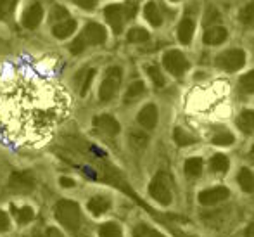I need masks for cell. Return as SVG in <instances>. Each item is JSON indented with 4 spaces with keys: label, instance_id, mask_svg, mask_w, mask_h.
<instances>
[{
    "label": "cell",
    "instance_id": "cell-1",
    "mask_svg": "<svg viewBox=\"0 0 254 237\" xmlns=\"http://www.w3.org/2000/svg\"><path fill=\"white\" fill-rule=\"evenodd\" d=\"M67 109L66 92L51 80L19 71L0 81V134L12 142L47 139Z\"/></svg>",
    "mask_w": 254,
    "mask_h": 237
},
{
    "label": "cell",
    "instance_id": "cell-2",
    "mask_svg": "<svg viewBox=\"0 0 254 237\" xmlns=\"http://www.w3.org/2000/svg\"><path fill=\"white\" fill-rule=\"evenodd\" d=\"M106 38H107V35H106L104 26H101V24H97V23H88L87 26H85V30L81 31L73 40V44L69 45V50L73 54H80L87 47H90V45L104 44Z\"/></svg>",
    "mask_w": 254,
    "mask_h": 237
},
{
    "label": "cell",
    "instance_id": "cell-3",
    "mask_svg": "<svg viewBox=\"0 0 254 237\" xmlns=\"http://www.w3.org/2000/svg\"><path fill=\"white\" fill-rule=\"evenodd\" d=\"M56 218L59 220L61 225L67 229L71 232H78L81 225V213H80V206H78L74 201H67L63 199L56 204Z\"/></svg>",
    "mask_w": 254,
    "mask_h": 237
},
{
    "label": "cell",
    "instance_id": "cell-4",
    "mask_svg": "<svg viewBox=\"0 0 254 237\" xmlns=\"http://www.w3.org/2000/svg\"><path fill=\"white\" fill-rule=\"evenodd\" d=\"M149 192H151V196L159 204L168 206V204L171 203V199H173V196H171V178H170V175L164 173V171H159V173L152 178L151 185H149Z\"/></svg>",
    "mask_w": 254,
    "mask_h": 237
},
{
    "label": "cell",
    "instance_id": "cell-5",
    "mask_svg": "<svg viewBox=\"0 0 254 237\" xmlns=\"http://www.w3.org/2000/svg\"><path fill=\"white\" fill-rule=\"evenodd\" d=\"M121 68L118 66H113L107 70L106 77H104L102 80V85H101V90H99V99L102 100V102H107V100H111L114 95H116L118 88H120L121 85Z\"/></svg>",
    "mask_w": 254,
    "mask_h": 237
},
{
    "label": "cell",
    "instance_id": "cell-6",
    "mask_svg": "<svg viewBox=\"0 0 254 237\" xmlns=\"http://www.w3.org/2000/svg\"><path fill=\"white\" fill-rule=\"evenodd\" d=\"M246 64V54L241 49L225 50L216 57V66L225 71H239Z\"/></svg>",
    "mask_w": 254,
    "mask_h": 237
},
{
    "label": "cell",
    "instance_id": "cell-7",
    "mask_svg": "<svg viewBox=\"0 0 254 237\" xmlns=\"http://www.w3.org/2000/svg\"><path fill=\"white\" fill-rule=\"evenodd\" d=\"M163 64L173 77H182L189 70V61L185 59V56L180 50H170L164 54Z\"/></svg>",
    "mask_w": 254,
    "mask_h": 237
},
{
    "label": "cell",
    "instance_id": "cell-8",
    "mask_svg": "<svg viewBox=\"0 0 254 237\" xmlns=\"http://www.w3.org/2000/svg\"><path fill=\"white\" fill-rule=\"evenodd\" d=\"M9 187L17 194H28L35 187V178L30 171H16L10 175Z\"/></svg>",
    "mask_w": 254,
    "mask_h": 237
},
{
    "label": "cell",
    "instance_id": "cell-9",
    "mask_svg": "<svg viewBox=\"0 0 254 237\" xmlns=\"http://www.w3.org/2000/svg\"><path fill=\"white\" fill-rule=\"evenodd\" d=\"M104 16H106L107 23H109V26L113 28V31L116 35H120L121 31H123V26H125V14H123V5H116V3H113V5H107L106 10H104Z\"/></svg>",
    "mask_w": 254,
    "mask_h": 237
},
{
    "label": "cell",
    "instance_id": "cell-10",
    "mask_svg": "<svg viewBox=\"0 0 254 237\" xmlns=\"http://www.w3.org/2000/svg\"><path fill=\"white\" fill-rule=\"evenodd\" d=\"M230 197V190L227 187H213V189H206L199 194V203L211 206V204L221 203V201L228 199Z\"/></svg>",
    "mask_w": 254,
    "mask_h": 237
},
{
    "label": "cell",
    "instance_id": "cell-11",
    "mask_svg": "<svg viewBox=\"0 0 254 237\" xmlns=\"http://www.w3.org/2000/svg\"><path fill=\"white\" fill-rule=\"evenodd\" d=\"M94 127L99 132H102L104 135H109V137H114V135L120 134V123L109 114H101V116L94 118Z\"/></svg>",
    "mask_w": 254,
    "mask_h": 237
},
{
    "label": "cell",
    "instance_id": "cell-12",
    "mask_svg": "<svg viewBox=\"0 0 254 237\" xmlns=\"http://www.w3.org/2000/svg\"><path fill=\"white\" fill-rule=\"evenodd\" d=\"M42 17H44V9H42L40 3L35 2L33 5H30L26 10H24V14H23V26L33 30V28H37L38 24H40Z\"/></svg>",
    "mask_w": 254,
    "mask_h": 237
},
{
    "label": "cell",
    "instance_id": "cell-13",
    "mask_svg": "<svg viewBox=\"0 0 254 237\" xmlns=\"http://www.w3.org/2000/svg\"><path fill=\"white\" fill-rule=\"evenodd\" d=\"M138 123L147 130H152L157 123V107L154 104H147L145 107H142V111L138 113Z\"/></svg>",
    "mask_w": 254,
    "mask_h": 237
},
{
    "label": "cell",
    "instance_id": "cell-14",
    "mask_svg": "<svg viewBox=\"0 0 254 237\" xmlns=\"http://www.w3.org/2000/svg\"><path fill=\"white\" fill-rule=\"evenodd\" d=\"M74 30H76V21L71 19V17H67V19L59 21L57 24H54L52 35L56 38H61V40H64V38L71 37V35L74 33Z\"/></svg>",
    "mask_w": 254,
    "mask_h": 237
},
{
    "label": "cell",
    "instance_id": "cell-15",
    "mask_svg": "<svg viewBox=\"0 0 254 237\" xmlns=\"http://www.w3.org/2000/svg\"><path fill=\"white\" fill-rule=\"evenodd\" d=\"M227 37H228V33L223 26H211V28H207L206 33H204V42H206L207 45H218V44H223V42L227 40Z\"/></svg>",
    "mask_w": 254,
    "mask_h": 237
},
{
    "label": "cell",
    "instance_id": "cell-16",
    "mask_svg": "<svg viewBox=\"0 0 254 237\" xmlns=\"http://www.w3.org/2000/svg\"><path fill=\"white\" fill-rule=\"evenodd\" d=\"M194 30H195V24L190 17H185L182 19L180 26H178V38L184 45H189L194 38Z\"/></svg>",
    "mask_w": 254,
    "mask_h": 237
},
{
    "label": "cell",
    "instance_id": "cell-17",
    "mask_svg": "<svg viewBox=\"0 0 254 237\" xmlns=\"http://www.w3.org/2000/svg\"><path fill=\"white\" fill-rule=\"evenodd\" d=\"M87 206H88V211H90L92 215H95V217H101V215H104L111 208V201L107 199V197H104V196H95V197H92V199L88 201Z\"/></svg>",
    "mask_w": 254,
    "mask_h": 237
},
{
    "label": "cell",
    "instance_id": "cell-18",
    "mask_svg": "<svg viewBox=\"0 0 254 237\" xmlns=\"http://www.w3.org/2000/svg\"><path fill=\"white\" fill-rule=\"evenodd\" d=\"M237 127L241 128L244 134H254V111L251 109L242 111L237 118Z\"/></svg>",
    "mask_w": 254,
    "mask_h": 237
},
{
    "label": "cell",
    "instance_id": "cell-19",
    "mask_svg": "<svg viewBox=\"0 0 254 237\" xmlns=\"http://www.w3.org/2000/svg\"><path fill=\"white\" fill-rule=\"evenodd\" d=\"M144 16L152 26H161V23H163V16H161V12H159V7L154 2H149L147 5H145Z\"/></svg>",
    "mask_w": 254,
    "mask_h": 237
},
{
    "label": "cell",
    "instance_id": "cell-20",
    "mask_svg": "<svg viewBox=\"0 0 254 237\" xmlns=\"http://www.w3.org/2000/svg\"><path fill=\"white\" fill-rule=\"evenodd\" d=\"M237 180L244 192H254V175L251 173V170L242 168L237 175Z\"/></svg>",
    "mask_w": 254,
    "mask_h": 237
},
{
    "label": "cell",
    "instance_id": "cell-21",
    "mask_svg": "<svg viewBox=\"0 0 254 237\" xmlns=\"http://www.w3.org/2000/svg\"><path fill=\"white\" fill-rule=\"evenodd\" d=\"M173 139H175V142L178 144V146H192V144H195V141L197 139L194 137V135H190L189 132H185L184 128H175L173 130Z\"/></svg>",
    "mask_w": 254,
    "mask_h": 237
},
{
    "label": "cell",
    "instance_id": "cell-22",
    "mask_svg": "<svg viewBox=\"0 0 254 237\" xmlns=\"http://www.w3.org/2000/svg\"><path fill=\"white\" fill-rule=\"evenodd\" d=\"M145 92V85H144V81H133V83L128 87V90H127V95H125V102H133L135 99H138L142 94Z\"/></svg>",
    "mask_w": 254,
    "mask_h": 237
},
{
    "label": "cell",
    "instance_id": "cell-23",
    "mask_svg": "<svg viewBox=\"0 0 254 237\" xmlns=\"http://www.w3.org/2000/svg\"><path fill=\"white\" fill-rule=\"evenodd\" d=\"M12 213L16 215L17 222H19L21 225L30 224V222L35 218V213H33V210H31L30 206H23V208H16V206H12Z\"/></svg>",
    "mask_w": 254,
    "mask_h": 237
},
{
    "label": "cell",
    "instance_id": "cell-24",
    "mask_svg": "<svg viewBox=\"0 0 254 237\" xmlns=\"http://www.w3.org/2000/svg\"><path fill=\"white\" fill-rule=\"evenodd\" d=\"M202 171V159L201 158H190V159L185 161V173L189 175V177L195 178L199 177Z\"/></svg>",
    "mask_w": 254,
    "mask_h": 237
},
{
    "label": "cell",
    "instance_id": "cell-25",
    "mask_svg": "<svg viewBox=\"0 0 254 237\" xmlns=\"http://www.w3.org/2000/svg\"><path fill=\"white\" fill-rule=\"evenodd\" d=\"M209 166H211V170L216 171V173H223V171H227L228 170L227 156H225V154H214L209 161Z\"/></svg>",
    "mask_w": 254,
    "mask_h": 237
},
{
    "label": "cell",
    "instance_id": "cell-26",
    "mask_svg": "<svg viewBox=\"0 0 254 237\" xmlns=\"http://www.w3.org/2000/svg\"><path fill=\"white\" fill-rule=\"evenodd\" d=\"M239 21H241L244 26H254V0H251V2L241 10Z\"/></svg>",
    "mask_w": 254,
    "mask_h": 237
},
{
    "label": "cell",
    "instance_id": "cell-27",
    "mask_svg": "<svg viewBox=\"0 0 254 237\" xmlns=\"http://www.w3.org/2000/svg\"><path fill=\"white\" fill-rule=\"evenodd\" d=\"M239 90L242 94H253L254 92V70L246 73L244 77H241V80H239Z\"/></svg>",
    "mask_w": 254,
    "mask_h": 237
},
{
    "label": "cell",
    "instance_id": "cell-28",
    "mask_svg": "<svg viewBox=\"0 0 254 237\" xmlns=\"http://www.w3.org/2000/svg\"><path fill=\"white\" fill-rule=\"evenodd\" d=\"M99 237H123V234H121V229L116 224L107 222L99 229Z\"/></svg>",
    "mask_w": 254,
    "mask_h": 237
},
{
    "label": "cell",
    "instance_id": "cell-29",
    "mask_svg": "<svg viewBox=\"0 0 254 237\" xmlns=\"http://www.w3.org/2000/svg\"><path fill=\"white\" fill-rule=\"evenodd\" d=\"M149 40V33L144 28H131L128 31V42H133V44H142V42Z\"/></svg>",
    "mask_w": 254,
    "mask_h": 237
},
{
    "label": "cell",
    "instance_id": "cell-30",
    "mask_svg": "<svg viewBox=\"0 0 254 237\" xmlns=\"http://www.w3.org/2000/svg\"><path fill=\"white\" fill-rule=\"evenodd\" d=\"M147 142H149L147 135L142 134V132H131V134H130V144H131V147H133V149L142 151L145 146H147Z\"/></svg>",
    "mask_w": 254,
    "mask_h": 237
},
{
    "label": "cell",
    "instance_id": "cell-31",
    "mask_svg": "<svg viewBox=\"0 0 254 237\" xmlns=\"http://www.w3.org/2000/svg\"><path fill=\"white\" fill-rule=\"evenodd\" d=\"M19 0H0V19H7L16 9V3Z\"/></svg>",
    "mask_w": 254,
    "mask_h": 237
},
{
    "label": "cell",
    "instance_id": "cell-32",
    "mask_svg": "<svg viewBox=\"0 0 254 237\" xmlns=\"http://www.w3.org/2000/svg\"><path fill=\"white\" fill-rule=\"evenodd\" d=\"M234 141H235V137L230 132H218V134L211 139V142H213L214 146H230V144H234Z\"/></svg>",
    "mask_w": 254,
    "mask_h": 237
},
{
    "label": "cell",
    "instance_id": "cell-33",
    "mask_svg": "<svg viewBox=\"0 0 254 237\" xmlns=\"http://www.w3.org/2000/svg\"><path fill=\"white\" fill-rule=\"evenodd\" d=\"M133 236L135 237H164L163 234H159L157 231L147 227V225H138V227H135Z\"/></svg>",
    "mask_w": 254,
    "mask_h": 237
},
{
    "label": "cell",
    "instance_id": "cell-34",
    "mask_svg": "<svg viewBox=\"0 0 254 237\" xmlns=\"http://www.w3.org/2000/svg\"><path fill=\"white\" fill-rule=\"evenodd\" d=\"M147 73H149V77H151V80L154 81V85H156V87H163V85H164V77H163V73H161V70L156 66V64H152V66L147 68Z\"/></svg>",
    "mask_w": 254,
    "mask_h": 237
},
{
    "label": "cell",
    "instance_id": "cell-35",
    "mask_svg": "<svg viewBox=\"0 0 254 237\" xmlns=\"http://www.w3.org/2000/svg\"><path fill=\"white\" fill-rule=\"evenodd\" d=\"M51 17L54 21H64V19H67L69 17V14H67V10L64 9V7H61V5H57V7H54L52 9V14H51Z\"/></svg>",
    "mask_w": 254,
    "mask_h": 237
},
{
    "label": "cell",
    "instance_id": "cell-36",
    "mask_svg": "<svg viewBox=\"0 0 254 237\" xmlns=\"http://www.w3.org/2000/svg\"><path fill=\"white\" fill-rule=\"evenodd\" d=\"M123 14H125V19H131V17L137 14V3L135 2H127L123 5Z\"/></svg>",
    "mask_w": 254,
    "mask_h": 237
},
{
    "label": "cell",
    "instance_id": "cell-37",
    "mask_svg": "<svg viewBox=\"0 0 254 237\" xmlns=\"http://www.w3.org/2000/svg\"><path fill=\"white\" fill-rule=\"evenodd\" d=\"M94 77H95V71H94V70H88V71H87V77H85L83 83H81V95H85V94L88 92L92 80H94Z\"/></svg>",
    "mask_w": 254,
    "mask_h": 237
},
{
    "label": "cell",
    "instance_id": "cell-38",
    "mask_svg": "<svg viewBox=\"0 0 254 237\" xmlns=\"http://www.w3.org/2000/svg\"><path fill=\"white\" fill-rule=\"evenodd\" d=\"M73 2L76 3L78 7H81V9L90 10V9H94V7H95V3H97V0H73Z\"/></svg>",
    "mask_w": 254,
    "mask_h": 237
},
{
    "label": "cell",
    "instance_id": "cell-39",
    "mask_svg": "<svg viewBox=\"0 0 254 237\" xmlns=\"http://www.w3.org/2000/svg\"><path fill=\"white\" fill-rule=\"evenodd\" d=\"M7 229H9V217L5 211H0V232L7 231Z\"/></svg>",
    "mask_w": 254,
    "mask_h": 237
},
{
    "label": "cell",
    "instance_id": "cell-40",
    "mask_svg": "<svg viewBox=\"0 0 254 237\" xmlns=\"http://www.w3.org/2000/svg\"><path fill=\"white\" fill-rule=\"evenodd\" d=\"M45 237H64L63 234H61L57 229H54V227H51V229H47V234H45Z\"/></svg>",
    "mask_w": 254,
    "mask_h": 237
},
{
    "label": "cell",
    "instance_id": "cell-41",
    "mask_svg": "<svg viewBox=\"0 0 254 237\" xmlns=\"http://www.w3.org/2000/svg\"><path fill=\"white\" fill-rule=\"evenodd\" d=\"M61 185H63V187H73V185H74V182L71 180V178L63 177V178H61Z\"/></svg>",
    "mask_w": 254,
    "mask_h": 237
},
{
    "label": "cell",
    "instance_id": "cell-42",
    "mask_svg": "<svg viewBox=\"0 0 254 237\" xmlns=\"http://www.w3.org/2000/svg\"><path fill=\"white\" fill-rule=\"evenodd\" d=\"M246 237H254V224H251L246 229Z\"/></svg>",
    "mask_w": 254,
    "mask_h": 237
},
{
    "label": "cell",
    "instance_id": "cell-43",
    "mask_svg": "<svg viewBox=\"0 0 254 237\" xmlns=\"http://www.w3.org/2000/svg\"><path fill=\"white\" fill-rule=\"evenodd\" d=\"M251 158H253V159H254V146L251 147Z\"/></svg>",
    "mask_w": 254,
    "mask_h": 237
},
{
    "label": "cell",
    "instance_id": "cell-44",
    "mask_svg": "<svg viewBox=\"0 0 254 237\" xmlns=\"http://www.w3.org/2000/svg\"><path fill=\"white\" fill-rule=\"evenodd\" d=\"M171 2H178V0H171Z\"/></svg>",
    "mask_w": 254,
    "mask_h": 237
}]
</instances>
